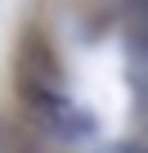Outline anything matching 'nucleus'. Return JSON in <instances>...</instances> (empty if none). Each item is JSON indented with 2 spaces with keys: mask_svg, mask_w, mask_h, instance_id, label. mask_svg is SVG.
<instances>
[{
  "mask_svg": "<svg viewBox=\"0 0 148 153\" xmlns=\"http://www.w3.org/2000/svg\"><path fill=\"white\" fill-rule=\"evenodd\" d=\"M117 153H139V149H117Z\"/></svg>",
  "mask_w": 148,
  "mask_h": 153,
  "instance_id": "1",
  "label": "nucleus"
}]
</instances>
